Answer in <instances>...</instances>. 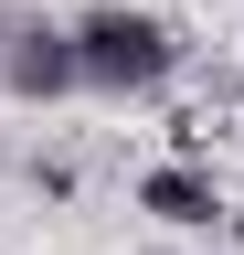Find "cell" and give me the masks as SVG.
I'll use <instances>...</instances> for the list:
<instances>
[{
	"mask_svg": "<svg viewBox=\"0 0 244 255\" xmlns=\"http://www.w3.org/2000/svg\"><path fill=\"white\" fill-rule=\"evenodd\" d=\"M223 223H234V245H244V213H223Z\"/></svg>",
	"mask_w": 244,
	"mask_h": 255,
	"instance_id": "cell-4",
	"label": "cell"
},
{
	"mask_svg": "<svg viewBox=\"0 0 244 255\" xmlns=\"http://www.w3.org/2000/svg\"><path fill=\"white\" fill-rule=\"evenodd\" d=\"M64 43H75V75H85V85H117V96H149V85L180 75V32H170L160 11H128V0L85 11Z\"/></svg>",
	"mask_w": 244,
	"mask_h": 255,
	"instance_id": "cell-1",
	"label": "cell"
},
{
	"mask_svg": "<svg viewBox=\"0 0 244 255\" xmlns=\"http://www.w3.org/2000/svg\"><path fill=\"white\" fill-rule=\"evenodd\" d=\"M138 202L180 223V234H202V223H223V191H212V170H191V159H160V170L138 181Z\"/></svg>",
	"mask_w": 244,
	"mask_h": 255,
	"instance_id": "cell-3",
	"label": "cell"
},
{
	"mask_svg": "<svg viewBox=\"0 0 244 255\" xmlns=\"http://www.w3.org/2000/svg\"><path fill=\"white\" fill-rule=\"evenodd\" d=\"M0 85L11 96H32V107H53V96H75L85 75H75V43L53 21H11V53H0Z\"/></svg>",
	"mask_w": 244,
	"mask_h": 255,
	"instance_id": "cell-2",
	"label": "cell"
}]
</instances>
